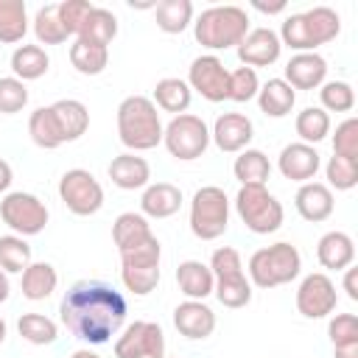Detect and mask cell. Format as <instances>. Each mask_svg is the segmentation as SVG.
Wrapping results in <instances>:
<instances>
[{
    "mask_svg": "<svg viewBox=\"0 0 358 358\" xmlns=\"http://www.w3.org/2000/svg\"><path fill=\"white\" fill-rule=\"evenodd\" d=\"M238 213L252 232H274L282 224V204L263 185H241Z\"/></svg>",
    "mask_w": 358,
    "mask_h": 358,
    "instance_id": "cell-8",
    "label": "cell"
},
{
    "mask_svg": "<svg viewBox=\"0 0 358 358\" xmlns=\"http://www.w3.org/2000/svg\"><path fill=\"white\" fill-rule=\"evenodd\" d=\"M28 131H31L34 143L42 145V148H56V145L64 143L62 129H59V120H56V115H53L50 106H39V109L31 115V120H28Z\"/></svg>",
    "mask_w": 358,
    "mask_h": 358,
    "instance_id": "cell-28",
    "label": "cell"
},
{
    "mask_svg": "<svg viewBox=\"0 0 358 358\" xmlns=\"http://www.w3.org/2000/svg\"><path fill=\"white\" fill-rule=\"evenodd\" d=\"M322 103L333 112H347L352 109L355 103V95H352V87L347 81H330L322 87Z\"/></svg>",
    "mask_w": 358,
    "mask_h": 358,
    "instance_id": "cell-45",
    "label": "cell"
},
{
    "mask_svg": "<svg viewBox=\"0 0 358 358\" xmlns=\"http://www.w3.org/2000/svg\"><path fill=\"white\" fill-rule=\"evenodd\" d=\"M257 92H260V109L266 115H271V117L288 115L291 106H294V98H296L294 90H291V84L282 81V78H268L263 84V90H257Z\"/></svg>",
    "mask_w": 358,
    "mask_h": 358,
    "instance_id": "cell-27",
    "label": "cell"
},
{
    "mask_svg": "<svg viewBox=\"0 0 358 358\" xmlns=\"http://www.w3.org/2000/svg\"><path fill=\"white\" fill-rule=\"evenodd\" d=\"M255 8L274 14V11H282L285 8V0H255Z\"/></svg>",
    "mask_w": 358,
    "mask_h": 358,
    "instance_id": "cell-51",
    "label": "cell"
},
{
    "mask_svg": "<svg viewBox=\"0 0 358 358\" xmlns=\"http://www.w3.org/2000/svg\"><path fill=\"white\" fill-rule=\"evenodd\" d=\"M106 45H92V42H84V39H76L73 48H70V62L78 73H87V76H95L106 67Z\"/></svg>",
    "mask_w": 358,
    "mask_h": 358,
    "instance_id": "cell-31",
    "label": "cell"
},
{
    "mask_svg": "<svg viewBox=\"0 0 358 358\" xmlns=\"http://www.w3.org/2000/svg\"><path fill=\"white\" fill-rule=\"evenodd\" d=\"M327 179H330V185L333 187H338V190H347V187H352L355 182H358V162L355 159H344V157H330V162H327Z\"/></svg>",
    "mask_w": 358,
    "mask_h": 358,
    "instance_id": "cell-44",
    "label": "cell"
},
{
    "mask_svg": "<svg viewBox=\"0 0 358 358\" xmlns=\"http://www.w3.org/2000/svg\"><path fill=\"white\" fill-rule=\"evenodd\" d=\"M126 319V299L103 280H78L62 299V322L90 344L109 341Z\"/></svg>",
    "mask_w": 358,
    "mask_h": 358,
    "instance_id": "cell-1",
    "label": "cell"
},
{
    "mask_svg": "<svg viewBox=\"0 0 358 358\" xmlns=\"http://www.w3.org/2000/svg\"><path fill=\"white\" fill-rule=\"evenodd\" d=\"M28 103V90L20 78L14 76H6L0 78V112L11 115V112H20L22 106Z\"/></svg>",
    "mask_w": 358,
    "mask_h": 358,
    "instance_id": "cell-43",
    "label": "cell"
},
{
    "mask_svg": "<svg viewBox=\"0 0 358 358\" xmlns=\"http://www.w3.org/2000/svg\"><path fill=\"white\" fill-rule=\"evenodd\" d=\"M0 215H3V221H6L11 229H17V232H22V235H36V232H42V227L48 224V210H45V204H42L36 196L22 193V190L8 193V196L3 199Z\"/></svg>",
    "mask_w": 358,
    "mask_h": 358,
    "instance_id": "cell-11",
    "label": "cell"
},
{
    "mask_svg": "<svg viewBox=\"0 0 358 358\" xmlns=\"http://www.w3.org/2000/svg\"><path fill=\"white\" fill-rule=\"evenodd\" d=\"M324 73H327V64L319 53H296L285 64V76H288L291 87H299V90L316 87L324 78Z\"/></svg>",
    "mask_w": 358,
    "mask_h": 358,
    "instance_id": "cell-19",
    "label": "cell"
},
{
    "mask_svg": "<svg viewBox=\"0 0 358 358\" xmlns=\"http://www.w3.org/2000/svg\"><path fill=\"white\" fill-rule=\"evenodd\" d=\"M215 294H218L221 305H227V308H241V305H246L252 299V288H249L243 274L235 277V280H218Z\"/></svg>",
    "mask_w": 358,
    "mask_h": 358,
    "instance_id": "cell-42",
    "label": "cell"
},
{
    "mask_svg": "<svg viewBox=\"0 0 358 358\" xmlns=\"http://www.w3.org/2000/svg\"><path fill=\"white\" fill-rule=\"evenodd\" d=\"M143 210L148 215H157V218H165V215H173L182 204V190L171 182H157L151 185L145 193H143Z\"/></svg>",
    "mask_w": 358,
    "mask_h": 358,
    "instance_id": "cell-24",
    "label": "cell"
},
{
    "mask_svg": "<svg viewBox=\"0 0 358 358\" xmlns=\"http://www.w3.org/2000/svg\"><path fill=\"white\" fill-rule=\"evenodd\" d=\"M25 34V3L0 0V42H17Z\"/></svg>",
    "mask_w": 358,
    "mask_h": 358,
    "instance_id": "cell-36",
    "label": "cell"
},
{
    "mask_svg": "<svg viewBox=\"0 0 358 358\" xmlns=\"http://www.w3.org/2000/svg\"><path fill=\"white\" fill-rule=\"evenodd\" d=\"M117 131L129 148H154L162 137L157 106L145 95H129L117 106Z\"/></svg>",
    "mask_w": 358,
    "mask_h": 358,
    "instance_id": "cell-2",
    "label": "cell"
},
{
    "mask_svg": "<svg viewBox=\"0 0 358 358\" xmlns=\"http://www.w3.org/2000/svg\"><path fill=\"white\" fill-rule=\"evenodd\" d=\"M17 327H20V336L28 338L31 344H50L56 338V324L42 313H25Z\"/></svg>",
    "mask_w": 358,
    "mask_h": 358,
    "instance_id": "cell-40",
    "label": "cell"
},
{
    "mask_svg": "<svg viewBox=\"0 0 358 358\" xmlns=\"http://www.w3.org/2000/svg\"><path fill=\"white\" fill-rule=\"evenodd\" d=\"M11 185V165L6 159H0V190H6Z\"/></svg>",
    "mask_w": 358,
    "mask_h": 358,
    "instance_id": "cell-53",
    "label": "cell"
},
{
    "mask_svg": "<svg viewBox=\"0 0 358 358\" xmlns=\"http://www.w3.org/2000/svg\"><path fill=\"white\" fill-rule=\"evenodd\" d=\"M227 221H229V201L224 190L215 185L199 187L190 207V229L201 241H213L227 229Z\"/></svg>",
    "mask_w": 358,
    "mask_h": 358,
    "instance_id": "cell-7",
    "label": "cell"
},
{
    "mask_svg": "<svg viewBox=\"0 0 358 358\" xmlns=\"http://www.w3.org/2000/svg\"><path fill=\"white\" fill-rule=\"evenodd\" d=\"M296 308L308 319H322L336 308V285L327 274H308L296 291Z\"/></svg>",
    "mask_w": 358,
    "mask_h": 358,
    "instance_id": "cell-13",
    "label": "cell"
},
{
    "mask_svg": "<svg viewBox=\"0 0 358 358\" xmlns=\"http://www.w3.org/2000/svg\"><path fill=\"white\" fill-rule=\"evenodd\" d=\"M213 137H215L221 151H238L252 140V120L238 115V112H227L215 120Z\"/></svg>",
    "mask_w": 358,
    "mask_h": 358,
    "instance_id": "cell-17",
    "label": "cell"
},
{
    "mask_svg": "<svg viewBox=\"0 0 358 358\" xmlns=\"http://www.w3.org/2000/svg\"><path fill=\"white\" fill-rule=\"evenodd\" d=\"M173 324L182 336L187 338H204L213 333L215 327V313L204 305V302H196V299H187L182 305H176L173 310Z\"/></svg>",
    "mask_w": 358,
    "mask_h": 358,
    "instance_id": "cell-16",
    "label": "cell"
},
{
    "mask_svg": "<svg viewBox=\"0 0 358 358\" xmlns=\"http://www.w3.org/2000/svg\"><path fill=\"white\" fill-rule=\"evenodd\" d=\"M257 92V76L252 67H238L229 73V98L235 101H249Z\"/></svg>",
    "mask_w": 358,
    "mask_h": 358,
    "instance_id": "cell-47",
    "label": "cell"
},
{
    "mask_svg": "<svg viewBox=\"0 0 358 358\" xmlns=\"http://www.w3.org/2000/svg\"><path fill=\"white\" fill-rule=\"evenodd\" d=\"M249 17L241 6H213L196 20V39L207 48H229L246 36Z\"/></svg>",
    "mask_w": 358,
    "mask_h": 358,
    "instance_id": "cell-3",
    "label": "cell"
},
{
    "mask_svg": "<svg viewBox=\"0 0 358 358\" xmlns=\"http://www.w3.org/2000/svg\"><path fill=\"white\" fill-rule=\"evenodd\" d=\"M327 333H330V338H333L336 347H341V344H355V341H358V316H352V313H338V316L330 322Z\"/></svg>",
    "mask_w": 358,
    "mask_h": 358,
    "instance_id": "cell-48",
    "label": "cell"
},
{
    "mask_svg": "<svg viewBox=\"0 0 358 358\" xmlns=\"http://www.w3.org/2000/svg\"><path fill=\"white\" fill-rule=\"evenodd\" d=\"M112 238H115L117 249H129V246H137L145 238H151V229H148V221L143 215H137V213H120L115 218Z\"/></svg>",
    "mask_w": 358,
    "mask_h": 358,
    "instance_id": "cell-29",
    "label": "cell"
},
{
    "mask_svg": "<svg viewBox=\"0 0 358 358\" xmlns=\"http://www.w3.org/2000/svg\"><path fill=\"white\" fill-rule=\"evenodd\" d=\"M162 352H165V336L154 322L129 324L115 344L117 358H162Z\"/></svg>",
    "mask_w": 358,
    "mask_h": 358,
    "instance_id": "cell-12",
    "label": "cell"
},
{
    "mask_svg": "<svg viewBox=\"0 0 358 358\" xmlns=\"http://www.w3.org/2000/svg\"><path fill=\"white\" fill-rule=\"evenodd\" d=\"M296 210L308 221H324L333 213V193L322 182H308L296 193Z\"/></svg>",
    "mask_w": 358,
    "mask_h": 358,
    "instance_id": "cell-20",
    "label": "cell"
},
{
    "mask_svg": "<svg viewBox=\"0 0 358 358\" xmlns=\"http://www.w3.org/2000/svg\"><path fill=\"white\" fill-rule=\"evenodd\" d=\"M280 171L288 179H296V182L310 179L319 171V154L308 143H291L280 154Z\"/></svg>",
    "mask_w": 358,
    "mask_h": 358,
    "instance_id": "cell-18",
    "label": "cell"
},
{
    "mask_svg": "<svg viewBox=\"0 0 358 358\" xmlns=\"http://www.w3.org/2000/svg\"><path fill=\"white\" fill-rule=\"evenodd\" d=\"M344 288H347V296H350V299H358V268H350V271H347Z\"/></svg>",
    "mask_w": 358,
    "mask_h": 358,
    "instance_id": "cell-50",
    "label": "cell"
},
{
    "mask_svg": "<svg viewBox=\"0 0 358 358\" xmlns=\"http://www.w3.org/2000/svg\"><path fill=\"white\" fill-rule=\"evenodd\" d=\"M176 282L190 299H204L213 291V271L201 260H185L176 268Z\"/></svg>",
    "mask_w": 358,
    "mask_h": 358,
    "instance_id": "cell-23",
    "label": "cell"
},
{
    "mask_svg": "<svg viewBox=\"0 0 358 358\" xmlns=\"http://www.w3.org/2000/svg\"><path fill=\"white\" fill-rule=\"evenodd\" d=\"M210 271H215L218 280H235V277H241V274H243V271H241V255H238L232 246L215 249V252H213V268H210Z\"/></svg>",
    "mask_w": 358,
    "mask_h": 358,
    "instance_id": "cell-46",
    "label": "cell"
},
{
    "mask_svg": "<svg viewBox=\"0 0 358 358\" xmlns=\"http://www.w3.org/2000/svg\"><path fill=\"white\" fill-rule=\"evenodd\" d=\"M115 34H117V20H115V14L106 11V8H95V6H92V11L84 17V22H81V28H78V39L92 42V45H106V42H112Z\"/></svg>",
    "mask_w": 358,
    "mask_h": 358,
    "instance_id": "cell-26",
    "label": "cell"
},
{
    "mask_svg": "<svg viewBox=\"0 0 358 358\" xmlns=\"http://www.w3.org/2000/svg\"><path fill=\"white\" fill-rule=\"evenodd\" d=\"M268 171H271V165H268L266 154L257 151V148H246V151L235 159V176H238L243 185H263V182L268 179Z\"/></svg>",
    "mask_w": 358,
    "mask_h": 358,
    "instance_id": "cell-33",
    "label": "cell"
},
{
    "mask_svg": "<svg viewBox=\"0 0 358 358\" xmlns=\"http://www.w3.org/2000/svg\"><path fill=\"white\" fill-rule=\"evenodd\" d=\"M162 137H165L168 151L176 159H196V157H201V151L207 148V140H210L204 120L196 117V115H176L168 123V129L162 131Z\"/></svg>",
    "mask_w": 358,
    "mask_h": 358,
    "instance_id": "cell-9",
    "label": "cell"
},
{
    "mask_svg": "<svg viewBox=\"0 0 358 358\" xmlns=\"http://www.w3.org/2000/svg\"><path fill=\"white\" fill-rule=\"evenodd\" d=\"M327 129H330V117H327V112H322V109H316V106L302 109L299 117H296V134H299L302 140H308V143L322 140V137L327 134Z\"/></svg>",
    "mask_w": 358,
    "mask_h": 358,
    "instance_id": "cell-39",
    "label": "cell"
},
{
    "mask_svg": "<svg viewBox=\"0 0 358 358\" xmlns=\"http://www.w3.org/2000/svg\"><path fill=\"white\" fill-rule=\"evenodd\" d=\"M190 14H193L190 0H162V3H157V25L168 34L185 31V25L190 22Z\"/></svg>",
    "mask_w": 358,
    "mask_h": 358,
    "instance_id": "cell-34",
    "label": "cell"
},
{
    "mask_svg": "<svg viewBox=\"0 0 358 358\" xmlns=\"http://www.w3.org/2000/svg\"><path fill=\"white\" fill-rule=\"evenodd\" d=\"M238 56L243 64H271L280 56V39L271 28H252L238 42Z\"/></svg>",
    "mask_w": 358,
    "mask_h": 358,
    "instance_id": "cell-15",
    "label": "cell"
},
{
    "mask_svg": "<svg viewBox=\"0 0 358 358\" xmlns=\"http://www.w3.org/2000/svg\"><path fill=\"white\" fill-rule=\"evenodd\" d=\"M190 84L207 98V101H224L229 98V73L215 56H199L190 64Z\"/></svg>",
    "mask_w": 358,
    "mask_h": 358,
    "instance_id": "cell-14",
    "label": "cell"
},
{
    "mask_svg": "<svg viewBox=\"0 0 358 358\" xmlns=\"http://www.w3.org/2000/svg\"><path fill=\"white\" fill-rule=\"evenodd\" d=\"M73 358H101V355H95L90 350H78V352H73Z\"/></svg>",
    "mask_w": 358,
    "mask_h": 358,
    "instance_id": "cell-55",
    "label": "cell"
},
{
    "mask_svg": "<svg viewBox=\"0 0 358 358\" xmlns=\"http://www.w3.org/2000/svg\"><path fill=\"white\" fill-rule=\"evenodd\" d=\"M59 196L62 201L76 213V215H92L103 204V187L98 179L84 171V168H70L62 182H59Z\"/></svg>",
    "mask_w": 358,
    "mask_h": 358,
    "instance_id": "cell-10",
    "label": "cell"
},
{
    "mask_svg": "<svg viewBox=\"0 0 358 358\" xmlns=\"http://www.w3.org/2000/svg\"><path fill=\"white\" fill-rule=\"evenodd\" d=\"M3 338H6V322L0 319V341H3Z\"/></svg>",
    "mask_w": 358,
    "mask_h": 358,
    "instance_id": "cell-56",
    "label": "cell"
},
{
    "mask_svg": "<svg viewBox=\"0 0 358 358\" xmlns=\"http://www.w3.org/2000/svg\"><path fill=\"white\" fill-rule=\"evenodd\" d=\"M56 288V271L50 263H28L22 271V294L28 299H45Z\"/></svg>",
    "mask_w": 358,
    "mask_h": 358,
    "instance_id": "cell-30",
    "label": "cell"
},
{
    "mask_svg": "<svg viewBox=\"0 0 358 358\" xmlns=\"http://www.w3.org/2000/svg\"><path fill=\"white\" fill-rule=\"evenodd\" d=\"M50 109H53V115H56V120H59V129H62V137H64V140H76V137H81V134L87 131V126H90V112H87V106H84L81 101H76V98H62V101H56Z\"/></svg>",
    "mask_w": 358,
    "mask_h": 358,
    "instance_id": "cell-21",
    "label": "cell"
},
{
    "mask_svg": "<svg viewBox=\"0 0 358 358\" xmlns=\"http://www.w3.org/2000/svg\"><path fill=\"white\" fill-rule=\"evenodd\" d=\"M154 98L165 112H185L190 103V87L182 78H159L154 87Z\"/></svg>",
    "mask_w": 358,
    "mask_h": 358,
    "instance_id": "cell-32",
    "label": "cell"
},
{
    "mask_svg": "<svg viewBox=\"0 0 358 358\" xmlns=\"http://www.w3.org/2000/svg\"><path fill=\"white\" fill-rule=\"evenodd\" d=\"M249 274L260 288L291 282L299 274V252H296V246L280 241L274 246L257 249L252 255V260H249Z\"/></svg>",
    "mask_w": 358,
    "mask_h": 358,
    "instance_id": "cell-5",
    "label": "cell"
},
{
    "mask_svg": "<svg viewBox=\"0 0 358 358\" xmlns=\"http://www.w3.org/2000/svg\"><path fill=\"white\" fill-rule=\"evenodd\" d=\"M31 263V246L17 235L0 238V268L6 271H22Z\"/></svg>",
    "mask_w": 358,
    "mask_h": 358,
    "instance_id": "cell-38",
    "label": "cell"
},
{
    "mask_svg": "<svg viewBox=\"0 0 358 358\" xmlns=\"http://www.w3.org/2000/svg\"><path fill=\"white\" fill-rule=\"evenodd\" d=\"M333 154L358 162V120H355V117L344 120V123L336 129V137H333Z\"/></svg>",
    "mask_w": 358,
    "mask_h": 358,
    "instance_id": "cell-41",
    "label": "cell"
},
{
    "mask_svg": "<svg viewBox=\"0 0 358 358\" xmlns=\"http://www.w3.org/2000/svg\"><path fill=\"white\" fill-rule=\"evenodd\" d=\"M336 358H358V341H355V344H341V347H336Z\"/></svg>",
    "mask_w": 358,
    "mask_h": 358,
    "instance_id": "cell-52",
    "label": "cell"
},
{
    "mask_svg": "<svg viewBox=\"0 0 358 358\" xmlns=\"http://www.w3.org/2000/svg\"><path fill=\"white\" fill-rule=\"evenodd\" d=\"M11 70L22 78H39L48 70V56L39 45H20L11 53Z\"/></svg>",
    "mask_w": 358,
    "mask_h": 358,
    "instance_id": "cell-35",
    "label": "cell"
},
{
    "mask_svg": "<svg viewBox=\"0 0 358 358\" xmlns=\"http://www.w3.org/2000/svg\"><path fill=\"white\" fill-rule=\"evenodd\" d=\"M8 296V280H6V274L0 271V302Z\"/></svg>",
    "mask_w": 358,
    "mask_h": 358,
    "instance_id": "cell-54",
    "label": "cell"
},
{
    "mask_svg": "<svg viewBox=\"0 0 358 358\" xmlns=\"http://www.w3.org/2000/svg\"><path fill=\"white\" fill-rule=\"evenodd\" d=\"M109 176L117 187H126V190L143 187L148 182V162L143 157H134V154H120L112 159Z\"/></svg>",
    "mask_w": 358,
    "mask_h": 358,
    "instance_id": "cell-22",
    "label": "cell"
},
{
    "mask_svg": "<svg viewBox=\"0 0 358 358\" xmlns=\"http://www.w3.org/2000/svg\"><path fill=\"white\" fill-rule=\"evenodd\" d=\"M123 260V282L134 294H148L154 291L159 280V241L151 235L137 246L120 249Z\"/></svg>",
    "mask_w": 358,
    "mask_h": 358,
    "instance_id": "cell-6",
    "label": "cell"
},
{
    "mask_svg": "<svg viewBox=\"0 0 358 358\" xmlns=\"http://www.w3.org/2000/svg\"><path fill=\"white\" fill-rule=\"evenodd\" d=\"M316 255H319V263L324 268H344V266H350L355 249H352L350 235H344V232H327V235L319 238Z\"/></svg>",
    "mask_w": 358,
    "mask_h": 358,
    "instance_id": "cell-25",
    "label": "cell"
},
{
    "mask_svg": "<svg viewBox=\"0 0 358 358\" xmlns=\"http://www.w3.org/2000/svg\"><path fill=\"white\" fill-rule=\"evenodd\" d=\"M34 31L42 42L48 45H56V42H64L67 39V28L62 25V17H59V3H50V6H42L36 11V20H34Z\"/></svg>",
    "mask_w": 358,
    "mask_h": 358,
    "instance_id": "cell-37",
    "label": "cell"
},
{
    "mask_svg": "<svg viewBox=\"0 0 358 358\" xmlns=\"http://www.w3.org/2000/svg\"><path fill=\"white\" fill-rule=\"evenodd\" d=\"M92 11V6L87 0H64L59 3V17H62V25L67 28V34H78L84 17Z\"/></svg>",
    "mask_w": 358,
    "mask_h": 358,
    "instance_id": "cell-49",
    "label": "cell"
},
{
    "mask_svg": "<svg viewBox=\"0 0 358 358\" xmlns=\"http://www.w3.org/2000/svg\"><path fill=\"white\" fill-rule=\"evenodd\" d=\"M338 28H341L338 14L330 6H316L310 11L291 14L282 22V39H285V45L305 50V48H313V45L333 39L338 34Z\"/></svg>",
    "mask_w": 358,
    "mask_h": 358,
    "instance_id": "cell-4",
    "label": "cell"
}]
</instances>
